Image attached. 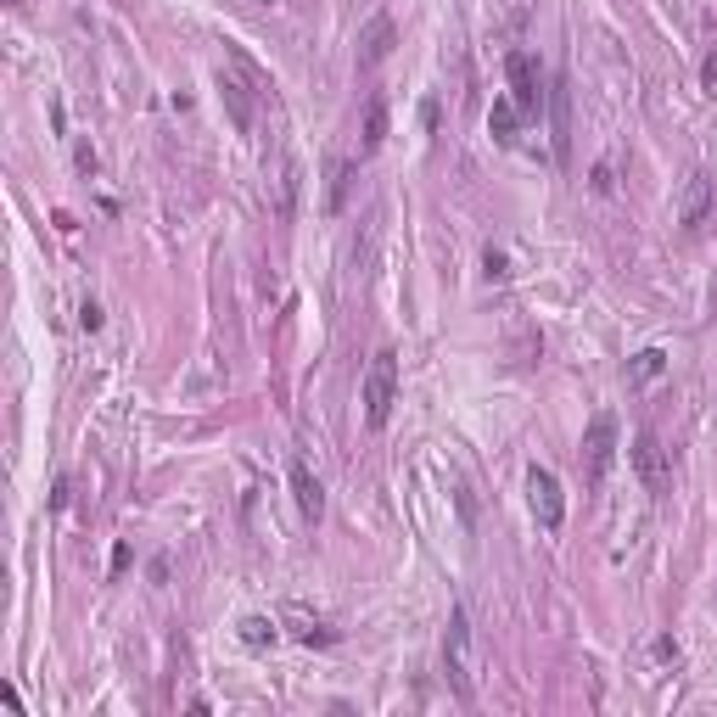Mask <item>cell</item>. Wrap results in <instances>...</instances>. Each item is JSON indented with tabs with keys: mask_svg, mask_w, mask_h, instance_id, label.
Instances as JSON below:
<instances>
[{
	"mask_svg": "<svg viewBox=\"0 0 717 717\" xmlns=\"http://www.w3.org/2000/svg\"><path fill=\"white\" fill-rule=\"evenodd\" d=\"M443 678L460 701H477V645H471V611L465 600L449 605V628H443Z\"/></svg>",
	"mask_w": 717,
	"mask_h": 717,
	"instance_id": "cell-1",
	"label": "cell"
},
{
	"mask_svg": "<svg viewBox=\"0 0 717 717\" xmlns=\"http://www.w3.org/2000/svg\"><path fill=\"white\" fill-rule=\"evenodd\" d=\"M628 454H633V471H639V482H645L650 493H667V477H673V471H667V449H661V437L650 432V426L633 437Z\"/></svg>",
	"mask_w": 717,
	"mask_h": 717,
	"instance_id": "cell-7",
	"label": "cell"
},
{
	"mask_svg": "<svg viewBox=\"0 0 717 717\" xmlns=\"http://www.w3.org/2000/svg\"><path fill=\"white\" fill-rule=\"evenodd\" d=\"M129 561H135V549H129V538H118V544H113V572H124Z\"/></svg>",
	"mask_w": 717,
	"mask_h": 717,
	"instance_id": "cell-24",
	"label": "cell"
},
{
	"mask_svg": "<svg viewBox=\"0 0 717 717\" xmlns=\"http://www.w3.org/2000/svg\"><path fill=\"white\" fill-rule=\"evenodd\" d=\"M353 180H359V163L353 157H342V163H331V191H325V213H342L353 197Z\"/></svg>",
	"mask_w": 717,
	"mask_h": 717,
	"instance_id": "cell-14",
	"label": "cell"
},
{
	"mask_svg": "<svg viewBox=\"0 0 717 717\" xmlns=\"http://www.w3.org/2000/svg\"><path fill=\"white\" fill-rule=\"evenodd\" d=\"M656 661H678V639H656Z\"/></svg>",
	"mask_w": 717,
	"mask_h": 717,
	"instance_id": "cell-25",
	"label": "cell"
},
{
	"mask_svg": "<svg viewBox=\"0 0 717 717\" xmlns=\"http://www.w3.org/2000/svg\"><path fill=\"white\" fill-rule=\"evenodd\" d=\"M219 96H225V113H230V124L241 129V135H253V124H258V107H253V96H264V90L247 79V73H219Z\"/></svg>",
	"mask_w": 717,
	"mask_h": 717,
	"instance_id": "cell-5",
	"label": "cell"
},
{
	"mask_svg": "<svg viewBox=\"0 0 717 717\" xmlns=\"http://www.w3.org/2000/svg\"><path fill=\"white\" fill-rule=\"evenodd\" d=\"M292 499H297V510H303V521L325 516V488H320V477H314L303 460H292Z\"/></svg>",
	"mask_w": 717,
	"mask_h": 717,
	"instance_id": "cell-10",
	"label": "cell"
},
{
	"mask_svg": "<svg viewBox=\"0 0 717 717\" xmlns=\"http://www.w3.org/2000/svg\"><path fill=\"white\" fill-rule=\"evenodd\" d=\"M269 202H275V213H281V219H292V208H297V163H292V157H281V163H275Z\"/></svg>",
	"mask_w": 717,
	"mask_h": 717,
	"instance_id": "cell-13",
	"label": "cell"
},
{
	"mask_svg": "<svg viewBox=\"0 0 717 717\" xmlns=\"http://www.w3.org/2000/svg\"><path fill=\"white\" fill-rule=\"evenodd\" d=\"M617 415L611 409H600L589 421V432H583V482L589 488H600L605 477H611V465H617Z\"/></svg>",
	"mask_w": 717,
	"mask_h": 717,
	"instance_id": "cell-3",
	"label": "cell"
},
{
	"mask_svg": "<svg viewBox=\"0 0 717 717\" xmlns=\"http://www.w3.org/2000/svg\"><path fill=\"white\" fill-rule=\"evenodd\" d=\"M359 398H365V426H376V432H381V426L393 421V404H398V353L393 348L370 353Z\"/></svg>",
	"mask_w": 717,
	"mask_h": 717,
	"instance_id": "cell-2",
	"label": "cell"
},
{
	"mask_svg": "<svg viewBox=\"0 0 717 717\" xmlns=\"http://www.w3.org/2000/svg\"><path fill=\"white\" fill-rule=\"evenodd\" d=\"M712 202H717V180H712L706 169H695V174L684 180V191H678V225H684V230L706 225Z\"/></svg>",
	"mask_w": 717,
	"mask_h": 717,
	"instance_id": "cell-8",
	"label": "cell"
},
{
	"mask_svg": "<svg viewBox=\"0 0 717 717\" xmlns=\"http://www.w3.org/2000/svg\"><path fill=\"white\" fill-rule=\"evenodd\" d=\"M258 6H275V0H258Z\"/></svg>",
	"mask_w": 717,
	"mask_h": 717,
	"instance_id": "cell-26",
	"label": "cell"
},
{
	"mask_svg": "<svg viewBox=\"0 0 717 717\" xmlns=\"http://www.w3.org/2000/svg\"><path fill=\"white\" fill-rule=\"evenodd\" d=\"M101 320H107L101 303H96V297H85V303H79V325H85V331H101Z\"/></svg>",
	"mask_w": 717,
	"mask_h": 717,
	"instance_id": "cell-20",
	"label": "cell"
},
{
	"mask_svg": "<svg viewBox=\"0 0 717 717\" xmlns=\"http://www.w3.org/2000/svg\"><path fill=\"white\" fill-rule=\"evenodd\" d=\"M393 40H398L393 17H387V12H381V17H370V23H365V34H359V73L381 68V62L393 57Z\"/></svg>",
	"mask_w": 717,
	"mask_h": 717,
	"instance_id": "cell-9",
	"label": "cell"
},
{
	"mask_svg": "<svg viewBox=\"0 0 717 717\" xmlns=\"http://www.w3.org/2000/svg\"><path fill=\"white\" fill-rule=\"evenodd\" d=\"M549 124H555V163L572 157V101H566V85L549 90Z\"/></svg>",
	"mask_w": 717,
	"mask_h": 717,
	"instance_id": "cell-12",
	"label": "cell"
},
{
	"mask_svg": "<svg viewBox=\"0 0 717 717\" xmlns=\"http://www.w3.org/2000/svg\"><path fill=\"white\" fill-rule=\"evenodd\" d=\"M521 118H527V113H521L516 101H510V96H499V101H493V113H488L493 141H499V146H510V141H516V129H521Z\"/></svg>",
	"mask_w": 717,
	"mask_h": 717,
	"instance_id": "cell-15",
	"label": "cell"
},
{
	"mask_svg": "<svg viewBox=\"0 0 717 717\" xmlns=\"http://www.w3.org/2000/svg\"><path fill=\"white\" fill-rule=\"evenodd\" d=\"M505 79H510V101L533 118L538 107H544V90H538V85H544V79H538V62L527 57V51H510V57H505Z\"/></svg>",
	"mask_w": 717,
	"mask_h": 717,
	"instance_id": "cell-6",
	"label": "cell"
},
{
	"mask_svg": "<svg viewBox=\"0 0 717 717\" xmlns=\"http://www.w3.org/2000/svg\"><path fill=\"white\" fill-rule=\"evenodd\" d=\"M482 275H488V281H510V258H505V247H488V253H482Z\"/></svg>",
	"mask_w": 717,
	"mask_h": 717,
	"instance_id": "cell-19",
	"label": "cell"
},
{
	"mask_svg": "<svg viewBox=\"0 0 717 717\" xmlns=\"http://www.w3.org/2000/svg\"><path fill=\"white\" fill-rule=\"evenodd\" d=\"M236 633H241V645H247V650H269L275 639H281V628H275L269 617H241Z\"/></svg>",
	"mask_w": 717,
	"mask_h": 717,
	"instance_id": "cell-16",
	"label": "cell"
},
{
	"mask_svg": "<svg viewBox=\"0 0 717 717\" xmlns=\"http://www.w3.org/2000/svg\"><path fill=\"white\" fill-rule=\"evenodd\" d=\"M594 191H600V197H605V191H611V185H617V180H611V163H594Z\"/></svg>",
	"mask_w": 717,
	"mask_h": 717,
	"instance_id": "cell-23",
	"label": "cell"
},
{
	"mask_svg": "<svg viewBox=\"0 0 717 717\" xmlns=\"http://www.w3.org/2000/svg\"><path fill=\"white\" fill-rule=\"evenodd\" d=\"M381 141H387V96H370L359 118V157H376Z\"/></svg>",
	"mask_w": 717,
	"mask_h": 717,
	"instance_id": "cell-11",
	"label": "cell"
},
{
	"mask_svg": "<svg viewBox=\"0 0 717 717\" xmlns=\"http://www.w3.org/2000/svg\"><path fill=\"white\" fill-rule=\"evenodd\" d=\"M661 370H667V353H661V348H645V353H633L628 376H633V381H656Z\"/></svg>",
	"mask_w": 717,
	"mask_h": 717,
	"instance_id": "cell-18",
	"label": "cell"
},
{
	"mask_svg": "<svg viewBox=\"0 0 717 717\" xmlns=\"http://www.w3.org/2000/svg\"><path fill=\"white\" fill-rule=\"evenodd\" d=\"M73 163H79L85 174H96V146H90V141H73Z\"/></svg>",
	"mask_w": 717,
	"mask_h": 717,
	"instance_id": "cell-21",
	"label": "cell"
},
{
	"mask_svg": "<svg viewBox=\"0 0 717 717\" xmlns=\"http://www.w3.org/2000/svg\"><path fill=\"white\" fill-rule=\"evenodd\" d=\"M527 499H533V516L544 533H561L566 521V493H561V477L549 471V465H533L527 471Z\"/></svg>",
	"mask_w": 717,
	"mask_h": 717,
	"instance_id": "cell-4",
	"label": "cell"
},
{
	"mask_svg": "<svg viewBox=\"0 0 717 717\" xmlns=\"http://www.w3.org/2000/svg\"><path fill=\"white\" fill-rule=\"evenodd\" d=\"M701 90L706 96H717V45H712V57L701 62Z\"/></svg>",
	"mask_w": 717,
	"mask_h": 717,
	"instance_id": "cell-22",
	"label": "cell"
},
{
	"mask_svg": "<svg viewBox=\"0 0 717 717\" xmlns=\"http://www.w3.org/2000/svg\"><path fill=\"white\" fill-rule=\"evenodd\" d=\"M286 617L297 622V639H303V645H337V628H325V622H314V617H303V611H286Z\"/></svg>",
	"mask_w": 717,
	"mask_h": 717,
	"instance_id": "cell-17",
	"label": "cell"
}]
</instances>
